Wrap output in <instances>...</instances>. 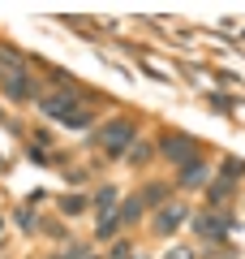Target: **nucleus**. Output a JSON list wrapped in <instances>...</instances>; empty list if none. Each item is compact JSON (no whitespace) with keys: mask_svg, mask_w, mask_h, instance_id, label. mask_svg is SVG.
I'll return each mask as SVG.
<instances>
[{"mask_svg":"<svg viewBox=\"0 0 245 259\" xmlns=\"http://www.w3.org/2000/svg\"><path fill=\"white\" fill-rule=\"evenodd\" d=\"M39 108H43L52 121H65V125H73V130H82L86 121H91L86 112L78 108V100H73V95H43V100H39Z\"/></svg>","mask_w":245,"mask_h":259,"instance_id":"nucleus-1","label":"nucleus"},{"mask_svg":"<svg viewBox=\"0 0 245 259\" xmlns=\"http://www.w3.org/2000/svg\"><path fill=\"white\" fill-rule=\"evenodd\" d=\"M129 143H134V125H129V121H108V125L99 130V147L108 151V156H120Z\"/></svg>","mask_w":245,"mask_h":259,"instance_id":"nucleus-2","label":"nucleus"},{"mask_svg":"<svg viewBox=\"0 0 245 259\" xmlns=\"http://www.w3.org/2000/svg\"><path fill=\"white\" fill-rule=\"evenodd\" d=\"M163 156L176 160V164H190L194 160V139L190 134H168V139H163Z\"/></svg>","mask_w":245,"mask_h":259,"instance_id":"nucleus-3","label":"nucleus"},{"mask_svg":"<svg viewBox=\"0 0 245 259\" xmlns=\"http://www.w3.org/2000/svg\"><path fill=\"white\" fill-rule=\"evenodd\" d=\"M181 221H185V207L181 203H168L159 212V221H155V229H159V233H172V229H181Z\"/></svg>","mask_w":245,"mask_h":259,"instance_id":"nucleus-4","label":"nucleus"},{"mask_svg":"<svg viewBox=\"0 0 245 259\" xmlns=\"http://www.w3.org/2000/svg\"><path fill=\"white\" fill-rule=\"evenodd\" d=\"M181 186H207V164H202L198 156H194L190 164H181Z\"/></svg>","mask_w":245,"mask_h":259,"instance_id":"nucleus-5","label":"nucleus"},{"mask_svg":"<svg viewBox=\"0 0 245 259\" xmlns=\"http://www.w3.org/2000/svg\"><path fill=\"white\" fill-rule=\"evenodd\" d=\"M194 225H198V233H202V238H224V229H228V225L219 221V216H198Z\"/></svg>","mask_w":245,"mask_h":259,"instance_id":"nucleus-6","label":"nucleus"},{"mask_svg":"<svg viewBox=\"0 0 245 259\" xmlns=\"http://www.w3.org/2000/svg\"><path fill=\"white\" fill-rule=\"evenodd\" d=\"M228 194H232V182H224V177H219V182L207 190V199H211V203H228Z\"/></svg>","mask_w":245,"mask_h":259,"instance_id":"nucleus-7","label":"nucleus"},{"mask_svg":"<svg viewBox=\"0 0 245 259\" xmlns=\"http://www.w3.org/2000/svg\"><path fill=\"white\" fill-rule=\"evenodd\" d=\"M138 216H142V199H129V203H125V207H120V212H116V221H125V225H134Z\"/></svg>","mask_w":245,"mask_h":259,"instance_id":"nucleus-8","label":"nucleus"},{"mask_svg":"<svg viewBox=\"0 0 245 259\" xmlns=\"http://www.w3.org/2000/svg\"><path fill=\"white\" fill-rule=\"evenodd\" d=\"M116 225H120V221H116V212H103L95 229H99V238H112V233H116Z\"/></svg>","mask_w":245,"mask_h":259,"instance_id":"nucleus-9","label":"nucleus"},{"mask_svg":"<svg viewBox=\"0 0 245 259\" xmlns=\"http://www.w3.org/2000/svg\"><path fill=\"white\" fill-rule=\"evenodd\" d=\"M245 177V160H224V182H236Z\"/></svg>","mask_w":245,"mask_h":259,"instance_id":"nucleus-10","label":"nucleus"},{"mask_svg":"<svg viewBox=\"0 0 245 259\" xmlns=\"http://www.w3.org/2000/svg\"><path fill=\"white\" fill-rule=\"evenodd\" d=\"M146 156H151V147H146V143H138V147H134V151H129V160H134V164H142V160H146Z\"/></svg>","mask_w":245,"mask_h":259,"instance_id":"nucleus-11","label":"nucleus"},{"mask_svg":"<svg viewBox=\"0 0 245 259\" xmlns=\"http://www.w3.org/2000/svg\"><path fill=\"white\" fill-rule=\"evenodd\" d=\"M112 259H134V246H125V242H116V246H112Z\"/></svg>","mask_w":245,"mask_h":259,"instance_id":"nucleus-12","label":"nucleus"},{"mask_svg":"<svg viewBox=\"0 0 245 259\" xmlns=\"http://www.w3.org/2000/svg\"><path fill=\"white\" fill-rule=\"evenodd\" d=\"M60 207H65V212H82V207H86V199H65Z\"/></svg>","mask_w":245,"mask_h":259,"instance_id":"nucleus-13","label":"nucleus"},{"mask_svg":"<svg viewBox=\"0 0 245 259\" xmlns=\"http://www.w3.org/2000/svg\"><path fill=\"white\" fill-rule=\"evenodd\" d=\"M168 259H190V250H185V246H172V255H168Z\"/></svg>","mask_w":245,"mask_h":259,"instance_id":"nucleus-14","label":"nucleus"},{"mask_svg":"<svg viewBox=\"0 0 245 259\" xmlns=\"http://www.w3.org/2000/svg\"><path fill=\"white\" fill-rule=\"evenodd\" d=\"M60 259H82V246H69V250H65Z\"/></svg>","mask_w":245,"mask_h":259,"instance_id":"nucleus-15","label":"nucleus"},{"mask_svg":"<svg viewBox=\"0 0 245 259\" xmlns=\"http://www.w3.org/2000/svg\"><path fill=\"white\" fill-rule=\"evenodd\" d=\"M138 259H142V255H138Z\"/></svg>","mask_w":245,"mask_h":259,"instance_id":"nucleus-16","label":"nucleus"}]
</instances>
